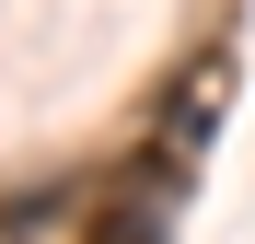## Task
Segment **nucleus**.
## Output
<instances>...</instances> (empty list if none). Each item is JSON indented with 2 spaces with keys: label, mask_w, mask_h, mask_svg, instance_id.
Returning <instances> with one entry per match:
<instances>
[{
  "label": "nucleus",
  "mask_w": 255,
  "mask_h": 244,
  "mask_svg": "<svg viewBox=\"0 0 255 244\" xmlns=\"http://www.w3.org/2000/svg\"><path fill=\"white\" fill-rule=\"evenodd\" d=\"M81 244H162V210H151V175L105 186L93 210H81Z\"/></svg>",
  "instance_id": "nucleus-1"
}]
</instances>
